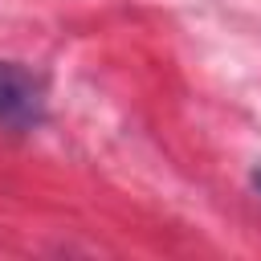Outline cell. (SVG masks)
Segmentation results:
<instances>
[{"label": "cell", "instance_id": "1", "mask_svg": "<svg viewBox=\"0 0 261 261\" xmlns=\"http://www.w3.org/2000/svg\"><path fill=\"white\" fill-rule=\"evenodd\" d=\"M41 114H45V82L16 61H0V126L33 130Z\"/></svg>", "mask_w": 261, "mask_h": 261}, {"label": "cell", "instance_id": "2", "mask_svg": "<svg viewBox=\"0 0 261 261\" xmlns=\"http://www.w3.org/2000/svg\"><path fill=\"white\" fill-rule=\"evenodd\" d=\"M253 184H257V192H261V171H253Z\"/></svg>", "mask_w": 261, "mask_h": 261}]
</instances>
